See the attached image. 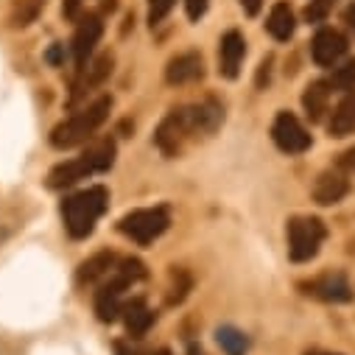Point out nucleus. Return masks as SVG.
I'll list each match as a JSON object with an SVG mask.
<instances>
[{"label":"nucleus","mask_w":355,"mask_h":355,"mask_svg":"<svg viewBox=\"0 0 355 355\" xmlns=\"http://www.w3.org/2000/svg\"><path fill=\"white\" fill-rule=\"evenodd\" d=\"M165 78H168V84H188V81L202 78V56L193 53V51L173 56V59L168 62Z\"/></svg>","instance_id":"f8f14e48"},{"label":"nucleus","mask_w":355,"mask_h":355,"mask_svg":"<svg viewBox=\"0 0 355 355\" xmlns=\"http://www.w3.org/2000/svg\"><path fill=\"white\" fill-rule=\"evenodd\" d=\"M305 294L316 297V300H324V302H349L352 300V288L347 283L344 275H324V277H316L311 283H302Z\"/></svg>","instance_id":"1a4fd4ad"},{"label":"nucleus","mask_w":355,"mask_h":355,"mask_svg":"<svg viewBox=\"0 0 355 355\" xmlns=\"http://www.w3.org/2000/svg\"><path fill=\"white\" fill-rule=\"evenodd\" d=\"M112 73V53H104V56H98L90 67L87 70H81V81L76 84V90H73V98H78V96H84L90 87H98V84H104V78Z\"/></svg>","instance_id":"dca6fc26"},{"label":"nucleus","mask_w":355,"mask_h":355,"mask_svg":"<svg viewBox=\"0 0 355 355\" xmlns=\"http://www.w3.org/2000/svg\"><path fill=\"white\" fill-rule=\"evenodd\" d=\"M246 56V40L241 31H227L221 37V48H218V73L224 78H235L241 70V62Z\"/></svg>","instance_id":"9d476101"},{"label":"nucleus","mask_w":355,"mask_h":355,"mask_svg":"<svg viewBox=\"0 0 355 355\" xmlns=\"http://www.w3.org/2000/svg\"><path fill=\"white\" fill-rule=\"evenodd\" d=\"M216 341H218V347H221L227 355H243V352L249 349L246 333L238 330V327H232V324L218 327V330H216Z\"/></svg>","instance_id":"4be33fe9"},{"label":"nucleus","mask_w":355,"mask_h":355,"mask_svg":"<svg viewBox=\"0 0 355 355\" xmlns=\"http://www.w3.org/2000/svg\"><path fill=\"white\" fill-rule=\"evenodd\" d=\"M272 140H275L277 148L286 151V154H302V151L311 148V135L305 132V126H302L291 112H280V115L275 118Z\"/></svg>","instance_id":"423d86ee"},{"label":"nucleus","mask_w":355,"mask_h":355,"mask_svg":"<svg viewBox=\"0 0 355 355\" xmlns=\"http://www.w3.org/2000/svg\"><path fill=\"white\" fill-rule=\"evenodd\" d=\"M112 266H115V254H112V252H98V254H93L90 260H84V263L78 266L76 280H78V286H87V283L98 280L101 275H107Z\"/></svg>","instance_id":"6ab92c4d"},{"label":"nucleus","mask_w":355,"mask_h":355,"mask_svg":"<svg viewBox=\"0 0 355 355\" xmlns=\"http://www.w3.org/2000/svg\"><path fill=\"white\" fill-rule=\"evenodd\" d=\"M173 6H176V0H148V23H151V28L159 26L171 15Z\"/></svg>","instance_id":"a878e982"},{"label":"nucleus","mask_w":355,"mask_h":355,"mask_svg":"<svg viewBox=\"0 0 355 355\" xmlns=\"http://www.w3.org/2000/svg\"><path fill=\"white\" fill-rule=\"evenodd\" d=\"M269 34L280 42H288L294 37V28H297V17H294V9L288 3H277L269 15V23H266Z\"/></svg>","instance_id":"4468645a"},{"label":"nucleus","mask_w":355,"mask_h":355,"mask_svg":"<svg viewBox=\"0 0 355 355\" xmlns=\"http://www.w3.org/2000/svg\"><path fill=\"white\" fill-rule=\"evenodd\" d=\"M336 168H338V171H352V168H355V146H352V148H347L344 154H338Z\"/></svg>","instance_id":"cd10ccee"},{"label":"nucleus","mask_w":355,"mask_h":355,"mask_svg":"<svg viewBox=\"0 0 355 355\" xmlns=\"http://www.w3.org/2000/svg\"><path fill=\"white\" fill-rule=\"evenodd\" d=\"M118 291H112L110 286H104L101 291H98V297H96V313H98V319L101 322H112L118 313H121V305H118Z\"/></svg>","instance_id":"5701e85b"},{"label":"nucleus","mask_w":355,"mask_h":355,"mask_svg":"<svg viewBox=\"0 0 355 355\" xmlns=\"http://www.w3.org/2000/svg\"><path fill=\"white\" fill-rule=\"evenodd\" d=\"M311 53L319 67H333L347 53V37L336 28H319L311 42Z\"/></svg>","instance_id":"0eeeda50"},{"label":"nucleus","mask_w":355,"mask_h":355,"mask_svg":"<svg viewBox=\"0 0 355 355\" xmlns=\"http://www.w3.org/2000/svg\"><path fill=\"white\" fill-rule=\"evenodd\" d=\"M81 162L90 173H101V171H110L112 162H115V143L112 140H101L96 146H90L84 154H81Z\"/></svg>","instance_id":"f3484780"},{"label":"nucleus","mask_w":355,"mask_h":355,"mask_svg":"<svg viewBox=\"0 0 355 355\" xmlns=\"http://www.w3.org/2000/svg\"><path fill=\"white\" fill-rule=\"evenodd\" d=\"M308 355H330V352H308Z\"/></svg>","instance_id":"f704fd0d"},{"label":"nucleus","mask_w":355,"mask_h":355,"mask_svg":"<svg viewBox=\"0 0 355 355\" xmlns=\"http://www.w3.org/2000/svg\"><path fill=\"white\" fill-rule=\"evenodd\" d=\"M347 193H349V182L344 180L338 171L322 173L319 180H316V185H313V202H316V205H324V207L341 202Z\"/></svg>","instance_id":"9b49d317"},{"label":"nucleus","mask_w":355,"mask_h":355,"mask_svg":"<svg viewBox=\"0 0 355 355\" xmlns=\"http://www.w3.org/2000/svg\"><path fill=\"white\" fill-rule=\"evenodd\" d=\"M84 176H90V171L84 168V162H81V157H78V159H70V162L56 165V168L48 173V185H51V188H67V185L84 180Z\"/></svg>","instance_id":"412c9836"},{"label":"nucleus","mask_w":355,"mask_h":355,"mask_svg":"<svg viewBox=\"0 0 355 355\" xmlns=\"http://www.w3.org/2000/svg\"><path fill=\"white\" fill-rule=\"evenodd\" d=\"M333 6H336V0H311L308 9H305V20L308 23H324L327 15L333 12Z\"/></svg>","instance_id":"393cba45"},{"label":"nucleus","mask_w":355,"mask_h":355,"mask_svg":"<svg viewBox=\"0 0 355 355\" xmlns=\"http://www.w3.org/2000/svg\"><path fill=\"white\" fill-rule=\"evenodd\" d=\"M188 115H191V129H193V132L210 135V132H216V129L221 126V121H224V107H221L218 101L207 98V101L191 107Z\"/></svg>","instance_id":"ddd939ff"},{"label":"nucleus","mask_w":355,"mask_h":355,"mask_svg":"<svg viewBox=\"0 0 355 355\" xmlns=\"http://www.w3.org/2000/svg\"><path fill=\"white\" fill-rule=\"evenodd\" d=\"M207 3H210V0H185L188 17H191V20H202L205 12H207Z\"/></svg>","instance_id":"bb28decb"},{"label":"nucleus","mask_w":355,"mask_h":355,"mask_svg":"<svg viewBox=\"0 0 355 355\" xmlns=\"http://www.w3.org/2000/svg\"><path fill=\"white\" fill-rule=\"evenodd\" d=\"M157 355H171V352H168V349H162V352H157Z\"/></svg>","instance_id":"c9c22d12"},{"label":"nucleus","mask_w":355,"mask_h":355,"mask_svg":"<svg viewBox=\"0 0 355 355\" xmlns=\"http://www.w3.org/2000/svg\"><path fill=\"white\" fill-rule=\"evenodd\" d=\"M327 98H330V87L327 81H313L305 96H302V107L308 112L311 121H322V115L327 112Z\"/></svg>","instance_id":"aec40b11"},{"label":"nucleus","mask_w":355,"mask_h":355,"mask_svg":"<svg viewBox=\"0 0 355 355\" xmlns=\"http://www.w3.org/2000/svg\"><path fill=\"white\" fill-rule=\"evenodd\" d=\"M101 31H104V26H101V20L96 15L81 20V26L76 28V37H73V59H76L78 73L87 70V62H90L98 40H101Z\"/></svg>","instance_id":"6e6552de"},{"label":"nucleus","mask_w":355,"mask_h":355,"mask_svg":"<svg viewBox=\"0 0 355 355\" xmlns=\"http://www.w3.org/2000/svg\"><path fill=\"white\" fill-rule=\"evenodd\" d=\"M78 9H81V0H64V3H62V12H64L67 20H76Z\"/></svg>","instance_id":"c85d7f7f"},{"label":"nucleus","mask_w":355,"mask_h":355,"mask_svg":"<svg viewBox=\"0 0 355 355\" xmlns=\"http://www.w3.org/2000/svg\"><path fill=\"white\" fill-rule=\"evenodd\" d=\"M269 67H272V59H266V62L260 64V73H257V87H263V81L269 84Z\"/></svg>","instance_id":"2f4dec72"},{"label":"nucleus","mask_w":355,"mask_h":355,"mask_svg":"<svg viewBox=\"0 0 355 355\" xmlns=\"http://www.w3.org/2000/svg\"><path fill=\"white\" fill-rule=\"evenodd\" d=\"M45 59H48L51 64H62V59H64V45H53V48L45 53Z\"/></svg>","instance_id":"c756f323"},{"label":"nucleus","mask_w":355,"mask_h":355,"mask_svg":"<svg viewBox=\"0 0 355 355\" xmlns=\"http://www.w3.org/2000/svg\"><path fill=\"white\" fill-rule=\"evenodd\" d=\"M327 87L330 90H355V59L336 67L333 76L327 78Z\"/></svg>","instance_id":"b1692460"},{"label":"nucleus","mask_w":355,"mask_h":355,"mask_svg":"<svg viewBox=\"0 0 355 355\" xmlns=\"http://www.w3.org/2000/svg\"><path fill=\"white\" fill-rule=\"evenodd\" d=\"M324 241V224L319 218H291L288 221V254L294 263L316 257Z\"/></svg>","instance_id":"7ed1b4c3"},{"label":"nucleus","mask_w":355,"mask_h":355,"mask_svg":"<svg viewBox=\"0 0 355 355\" xmlns=\"http://www.w3.org/2000/svg\"><path fill=\"white\" fill-rule=\"evenodd\" d=\"M115 355H137V352H135V349H129L123 341H118V344H115Z\"/></svg>","instance_id":"473e14b6"},{"label":"nucleus","mask_w":355,"mask_h":355,"mask_svg":"<svg viewBox=\"0 0 355 355\" xmlns=\"http://www.w3.org/2000/svg\"><path fill=\"white\" fill-rule=\"evenodd\" d=\"M191 355H202V352H196V349H191Z\"/></svg>","instance_id":"e433bc0d"},{"label":"nucleus","mask_w":355,"mask_h":355,"mask_svg":"<svg viewBox=\"0 0 355 355\" xmlns=\"http://www.w3.org/2000/svg\"><path fill=\"white\" fill-rule=\"evenodd\" d=\"M110 110H112V98H110V96L98 98L96 104H90L87 110H81V112L73 115L70 121L59 123V126L51 132V146H53V148H73V146L84 143L87 137H90V135L107 121Z\"/></svg>","instance_id":"f03ea898"},{"label":"nucleus","mask_w":355,"mask_h":355,"mask_svg":"<svg viewBox=\"0 0 355 355\" xmlns=\"http://www.w3.org/2000/svg\"><path fill=\"white\" fill-rule=\"evenodd\" d=\"M241 6H243V12H246L249 17H254V15L260 12V6H263V0H241Z\"/></svg>","instance_id":"7c9ffc66"},{"label":"nucleus","mask_w":355,"mask_h":355,"mask_svg":"<svg viewBox=\"0 0 355 355\" xmlns=\"http://www.w3.org/2000/svg\"><path fill=\"white\" fill-rule=\"evenodd\" d=\"M330 135L333 137L355 135V90H349V96L336 107V112L330 118Z\"/></svg>","instance_id":"a211bd4d"},{"label":"nucleus","mask_w":355,"mask_h":355,"mask_svg":"<svg viewBox=\"0 0 355 355\" xmlns=\"http://www.w3.org/2000/svg\"><path fill=\"white\" fill-rule=\"evenodd\" d=\"M123 322H126V330L132 338H140L148 333V327L154 324V313L146 308L143 300H132L126 308H123Z\"/></svg>","instance_id":"2eb2a0df"},{"label":"nucleus","mask_w":355,"mask_h":355,"mask_svg":"<svg viewBox=\"0 0 355 355\" xmlns=\"http://www.w3.org/2000/svg\"><path fill=\"white\" fill-rule=\"evenodd\" d=\"M191 115L188 110H173L171 115H165V121L159 123L154 140H157V148L165 154V157H176L182 151L188 135H191Z\"/></svg>","instance_id":"39448f33"},{"label":"nucleus","mask_w":355,"mask_h":355,"mask_svg":"<svg viewBox=\"0 0 355 355\" xmlns=\"http://www.w3.org/2000/svg\"><path fill=\"white\" fill-rule=\"evenodd\" d=\"M171 218H168V210L165 207H151V210H135L129 216L121 218V232L129 235L132 241L137 243H151L154 238H159L165 230H168Z\"/></svg>","instance_id":"20e7f679"},{"label":"nucleus","mask_w":355,"mask_h":355,"mask_svg":"<svg viewBox=\"0 0 355 355\" xmlns=\"http://www.w3.org/2000/svg\"><path fill=\"white\" fill-rule=\"evenodd\" d=\"M344 20H347V26H349V28L355 31V6H349V9H347V15H344Z\"/></svg>","instance_id":"72a5a7b5"},{"label":"nucleus","mask_w":355,"mask_h":355,"mask_svg":"<svg viewBox=\"0 0 355 355\" xmlns=\"http://www.w3.org/2000/svg\"><path fill=\"white\" fill-rule=\"evenodd\" d=\"M110 205V193L107 188H87L70 199H64L62 205V216H64V230L70 238H87L93 232L96 221L104 216Z\"/></svg>","instance_id":"f257e3e1"}]
</instances>
